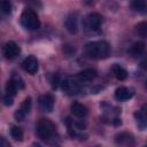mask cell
<instances>
[{
  "label": "cell",
  "instance_id": "cell-1",
  "mask_svg": "<svg viewBox=\"0 0 147 147\" xmlns=\"http://www.w3.org/2000/svg\"><path fill=\"white\" fill-rule=\"evenodd\" d=\"M110 46L107 41L99 40V41H92L85 45V53L91 59H105L109 55Z\"/></svg>",
  "mask_w": 147,
  "mask_h": 147
},
{
  "label": "cell",
  "instance_id": "cell-2",
  "mask_svg": "<svg viewBox=\"0 0 147 147\" xmlns=\"http://www.w3.org/2000/svg\"><path fill=\"white\" fill-rule=\"evenodd\" d=\"M55 129H56L55 124L52 121L47 118H41L37 123L36 132H37L38 138H40L41 140H48L54 136Z\"/></svg>",
  "mask_w": 147,
  "mask_h": 147
},
{
  "label": "cell",
  "instance_id": "cell-3",
  "mask_svg": "<svg viewBox=\"0 0 147 147\" xmlns=\"http://www.w3.org/2000/svg\"><path fill=\"white\" fill-rule=\"evenodd\" d=\"M21 24L24 29L29 31H34L40 28V21L38 15L32 9H24L21 15Z\"/></svg>",
  "mask_w": 147,
  "mask_h": 147
},
{
  "label": "cell",
  "instance_id": "cell-4",
  "mask_svg": "<svg viewBox=\"0 0 147 147\" xmlns=\"http://www.w3.org/2000/svg\"><path fill=\"white\" fill-rule=\"evenodd\" d=\"M102 23V16L98 13H91L88 14L84 20V26L87 31L95 32L100 29Z\"/></svg>",
  "mask_w": 147,
  "mask_h": 147
},
{
  "label": "cell",
  "instance_id": "cell-5",
  "mask_svg": "<svg viewBox=\"0 0 147 147\" xmlns=\"http://www.w3.org/2000/svg\"><path fill=\"white\" fill-rule=\"evenodd\" d=\"M31 107H32V100H31L30 96H28V98H25L24 101L21 103L20 108L15 111V114H14L15 119H16L17 122H22V121H24V118L26 117V115L30 113Z\"/></svg>",
  "mask_w": 147,
  "mask_h": 147
},
{
  "label": "cell",
  "instance_id": "cell-6",
  "mask_svg": "<svg viewBox=\"0 0 147 147\" xmlns=\"http://www.w3.org/2000/svg\"><path fill=\"white\" fill-rule=\"evenodd\" d=\"M61 87H62L63 92L67 93L68 95H76L80 91L79 84L76 80H74L72 78H65L64 80H62Z\"/></svg>",
  "mask_w": 147,
  "mask_h": 147
},
{
  "label": "cell",
  "instance_id": "cell-7",
  "mask_svg": "<svg viewBox=\"0 0 147 147\" xmlns=\"http://www.w3.org/2000/svg\"><path fill=\"white\" fill-rule=\"evenodd\" d=\"M22 68L30 75L37 74V71L39 69V63H38L37 57L33 55H29L28 57H25L22 62Z\"/></svg>",
  "mask_w": 147,
  "mask_h": 147
},
{
  "label": "cell",
  "instance_id": "cell-8",
  "mask_svg": "<svg viewBox=\"0 0 147 147\" xmlns=\"http://www.w3.org/2000/svg\"><path fill=\"white\" fill-rule=\"evenodd\" d=\"M38 103H39V108H40L41 111L51 113L53 110V107H54V98L51 94L40 95L39 100H38Z\"/></svg>",
  "mask_w": 147,
  "mask_h": 147
},
{
  "label": "cell",
  "instance_id": "cell-9",
  "mask_svg": "<svg viewBox=\"0 0 147 147\" xmlns=\"http://www.w3.org/2000/svg\"><path fill=\"white\" fill-rule=\"evenodd\" d=\"M20 52H21V48H20V46L15 41H8L3 46V54L9 60L15 59L20 54Z\"/></svg>",
  "mask_w": 147,
  "mask_h": 147
},
{
  "label": "cell",
  "instance_id": "cell-10",
  "mask_svg": "<svg viewBox=\"0 0 147 147\" xmlns=\"http://www.w3.org/2000/svg\"><path fill=\"white\" fill-rule=\"evenodd\" d=\"M134 117L137 121V125L140 130H145L147 126V103H145L140 110L134 113Z\"/></svg>",
  "mask_w": 147,
  "mask_h": 147
},
{
  "label": "cell",
  "instance_id": "cell-11",
  "mask_svg": "<svg viewBox=\"0 0 147 147\" xmlns=\"http://www.w3.org/2000/svg\"><path fill=\"white\" fill-rule=\"evenodd\" d=\"M64 25H65V29L69 33L71 34H75L77 31H78V22H77V15L71 13L67 16L65 21H64Z\"/></svg>",
  "mask_w": 147,
  "mask_h": 147
},
{
  "label": "cell",
  "instance_id": "cell-12",
  "mask_svg": "<svg viewBox=\"0 0 147 147\" xmlns=\"http://www.w3.org/2000/svg\"><path fill=\"white\" fill-rule=\"evenodd\" d=\"M114 95L117 101H127L133 96V92H132V90H130L125 86H119L116 88Z\"/></svg>",
  "mask_w": 147,
  "mask_h": 147
},
{
  "label": "cell",
  "instance_id": "cell-13",
  "mask_svg": "<svg viewBox=\"0 0 147 147\" xmlns=\"http://www.w3.org/2000/svg\"><path fill=\"white\" fill-rule=\"evenodd\" d=\"M115 141H116V144L123 145V146H132V145H134V138L129 132H122V133L116 134Z\"/></svg>",
  "mask_w": 147,
  "mask_h": 147
},
{
  "label": "cell",
  "instance_id": "cell-14",
  "mask_svg": "<svg viewBox=\"0 0 147 147\" xmlns=\"http://www.w3.org/2000/svg\"><path fill=\"white\" fill-rule=\"evenodd\" d=\"M70 110L78 118H84L87 115V113H88L87 108L84 105L79 103V102H72L71 106H70Z\"/></svg>",
  "mask_w": 147,
  "mask_h": 147
},
{
  "label": "cell",
  "instance_id": "cell-15",
  "mask_svg": "<svg viewBox=\"0 0 147 147\" xmlns=\"http://www.w3.org/2000/svg\"><path fill=\"white\" fill-rule=\"evenodd\" d=\"M96 77V71L94 69H85L77 74V79L79 82H91Z\"/></svg>",
  "mask_w": 147,
  "mask_h": 147
},
{
  "label": "cell",
  "instance_id": "cell-16",
  "mask_svg": "<svg viewBox=\"0 0 147 147\" xmlns=\"http://www.w3.org/2000/svg\"><path fill=\"white\" fill-rule=\"evenodd\" d=\"M111 70H113L114 76H115L118 80H125V79H126V77H127V71H126L122 65L115 63V64L113 65Z\"/></svg>",
  "mask_w": 147,
  "mask_h": 147
},
{
  "label": "cell",
  "instance_id": "cell-17",
  "mask_svg": "<svg viewBox=\"0 0 147 147\" xmlns=\"http://www.w3.org/2000/svg\"><path fill=\"white\" fill-rule=\"evenodd\" d=\"M144 51H145V44L141 42V41H137V42H134V44L130 47V49H129L130 54H132L133 56L141 55V54L144 53Z\"/></svg>",
  "mask_w": 147,
  "mask_h": 147
},
{
  "label": "cell",
  "instance_id": "cell-18",
  "mask_svg": "<svg viewBox=\"0 0 147 147\" xmlns=\"http://www.w3.org/2000/svg\"><path fill=\"white\" fill-rule=\"evenodd\" d=\"M10 136H11V138H13L14 140H16V141H22V140H23V130H22L20 126L14 125V126H11V129H10Z\"/></svg>",
  "mask_w": 147,
  "mask_h": 147
},
{
  "label": "cell",
  "instance_id": "cell-19",
  "mask_svg": "<svg viewBox=\"0 0 147 147\" xmlns=\"http://www.w3.org/2000/svg\"><path fill=\"white\" fill-rule=\"evenodd\" d=\"M136 32L141 37L147 39V21H142L136 25Z\"/></svg>",
  "mask_w": 147,
  "mask_h": 147
},
{
  "label": "cell",
  "instance_id": "cell-20",
  "mask_svg": "<svg viewBox=\"0 0 147 147\" xmlns=\"http://www.w3.org/2000/svg\"><path fill=\"white\" fill-rule=\"evenodd\" d=\"M10 80H11V82L15 84V86L17 87V90H18V91L24 88V82H23L22 77H21L18 74H16V72H13Z\"/></svg>",
  "mask_w": 147,
  "mask_h": 147
},
{
  "label": "cell",
  "instance_id": "cell-21",
  "mask_svg": "<svg viewBox=\"0 0 147 147\" xmlns=\"http://www.w3.org/2000/svg\"><path fill=\"white\" fill-rule=\"evenodd\" d=\"M17 87L15 86V84L11 82V80H8L7 84H6V87H5V94H9V95H15L17 93Z\"/></svg>",
  "mask_w": 147,
  "mask_h": 147
},
{
  "label": "cell",
  "instance_id": "cell-22",
  "mask_svg": "<svg viewBox=\"0 0 147 147\" xmlns=\"http://www.w3.org/2000/svg\"><path fill=\"white\" fill-rule=\"evenodd\" d=\"M1 9L5 14H9L11 11V3L9 0H3L1 3Z\"/></svg>",
  "mask_w": 147,
  "mask_h": 147
},
{
  "label": "cell",
  "instance_id": "cell-23",
  "mask_svg": "<svg viewBox=\"0 0 147 147\" xmlns=\"http://www.w3.org/2000/svg\"><path fill=\"white\" fill-rule=\"evenodd\" d=\"M2 101H3V105H5V106L9 107V106H11L13 102H14V96H13V95H9V94H5Z\"/></svg>",
  "mask_w": 147,
  "mask_h": 147
},
{
  "label": "cell",
  "instance_id": "cell-24",
  "mask_svg": "<svg viewBox=\"0 0 147 147\" xmlns=\"http://www.w3.org/2000/svg\"><path fill=\"white\" fill-rule=\"evenodd\" d=\"M140 65H141L142 69H145V70L147 71V54L142 57V60H141V62H140Z\"/></svg>",
  "mask_w": 147,
  "mask_h": 147
},
{
  "label": "cell",
  "instance_id": "cell-25",
  "mask_svg": "<svg viewBox=\"0 0 147 147\" xmlns=\"http://www.w3.org/2000/svg\"><path fill=\"white\" fill-rule=\"evenodd\" d=\"M1 145H2V146H9V142H7V141L5 140V138H1Z\"/></svg>",
  "mask_w": 147,
  "mask_h": 147
},
{
  "label": "cell",
  "instance_id": "cell-26",
  "mask_svg": "<svg viewBox=\"0 0 147 147\" xmlns=\"http://www.w3.org/2000/svg\"><path fill=\"white\" fill-rule=\"evenodd\" d=\"M140 1H147V0H140Z\"/></svg>",
  "mask_w": 147,
  "mask_h": 147
}]
</instances>
